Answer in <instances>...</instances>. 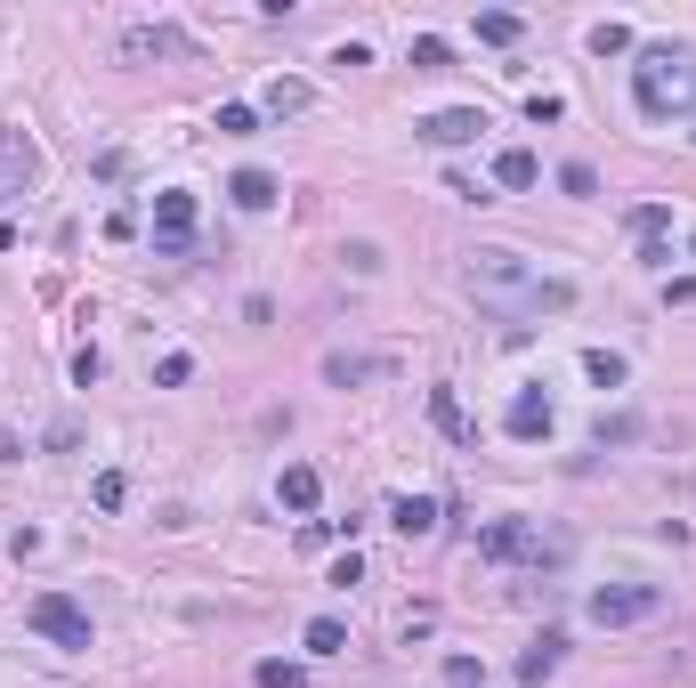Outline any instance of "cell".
<instances>
[{
    "label": "cell",
    "instance_id": "1",
    "mask_svg": "<svg viewBox=\"0 0 696 688\" xmlns=\"http://www.w3.org/2000/svg\"><path fill=\"white\" fill-rule=\"evenodd\" d=\"M462 284H469V300H478L486 317H502V324L576 308V284H567V276H543V267L526 260V252H510V243H478V252L462 260Z\"/></svg>",
    "mask_w": 696,
    "mask_h": 688
},
{
    "label": "cell",
    "instance_id": "2",
    "mask_svg": "<svg viewBox=\"0 0 696 688\" xmlns=\"http://www.w3.org/2000/svg\"><path fill=\"white\" fill-rule=\"evenodd\" d=\"M631 98H640V114L648 122H664V114H688L696 106V49H640V66H631Z\"/></svg>",
    "mask_w": 696,
    "mask_h": 688
},
{
    "label": "cell",
    "instance_id": "3",
    "mask_svg": "<svg viewBox=\"0 0 696 688\" xmlns=\"http://www.w3.org/2000/svg\"><path fill=\"white\" fill-rule=\"evenodd\" d=\"M478 551L502 559V567H559L576 543H567L559 527H543V518H495V527L478 535Z\"/></svg>",
    "mask_w": 696,
    "mask_h": 688
},
{
    "label": "cell",
    "instance_id": "4",
    "mask_svg": "<svg viewBox=\"0 0 696 688\" xmlns=\"http://www.w3.org/2000/svg\"><path fill=\"white\" fill-rule=\"evenodd\" d=\"M657 608H664L657 583H600V592H591V623H607V632H616V623H648Z\"/></svg>",
    "mask_w": 696,
    "mask_h": 688
},
{
    "label": "cell",
    "instance_id": "5",
    "mask_svg": "<svg viewBox=\"0 0 696 688\" xmlns=\"http://www.w3.org/2000/svg\"><path fill=\"white\" fill-rule=\"evenodd\" d=\"M25 623H33L40 640H57V649H90V616H81L66 592H40L33 608H25Z\"/></svg>",
    "mask_w": 696,
    "mask_h": 688
},
{
    "label": "cell",
    "instance_id": "6",
    "mask_svg": "<svg viewBox=\"0 0 696 688\" xmlns=\"http://www.w3.org/2000/svg\"><path fill=\"white\" fill-rule=\"evenodd\" d=\"M187 243H195V195H187V186H162V195H154V252L178 260Z\"/></svg>",
    "mask_w": 696,
    "mask_h": 688
},
{
    "label": "cell",
    "instance_id": "7",
    "mask_svg": "<svg viewBox=\"0 0 696 688\" xmlns=\"http://www.w3.org/2000/svg\"><path fill=\"white\" fill-rule=\"evenodd\" d=\"M478 130H486V114H478V106H445V114H421V122H414V138H421V146H438V154H454V146H478Z\"/></svg>",
    "mask_w": 696,
    "mask_h": 688
},
{
    "label": "cell",
    "instance_id": "8",
    "mask_svg": "<svg viewBox=\"0 0 696 688\" xmlns=\"http://www.w3.org/2000/svg\"><path fill=\"white\" fill-rule=\"evenodd\" d=\"M33 179H40V146L25 130H0V203H16Z\"/></svg>",
    "mask_w": 696,
    "mask_h": 688
},
{
    "label": "cell",
    "instance_id": "9",
    "mask_svg": "<svg viewBox=\"0 0 696 688\" xmlns=\"http://www.w3.org/2000/svg\"><path fill=\"white\" fill-rule=\"evenodd\" d=\"M121 57H138V66H147V57H195V41L178 25H130L121 33Z\"/></svg>",
    "mask_w": 696,
    "mask_h": 688
},
{
    "label": "cell",
    "instance_id": "10",
    "mask_svg": "<svg viewBox=\"0 0 696 688\" xmlns=\"http://www.w3.org/2000/svg\"><path fill=\"white\" fill-rule=\"evenodd\" d=\"M381 372H388V357H357V348H333V357H324V381H333V389L381 381Z\"/></svg>",
    "mask_w": 696,
    "mask_h": 688
},
{
    "label": "cell",
    "instance_id": "11",
    "mask_svg": "<svg viewBox=\"0 0 696 688\" xmlns=\"http://www.w3.org/2000/svg\"><path fill=\"white\" fill-rule=\"evenodd\" d=\"M388 527H397L405 543H414V535H438V503H429V494H397V503H388Z\"/></svg>",
    "mask_w": 696,
    "mask_h": 688
},
{
    "label": "cell",
    "instance_id": "12",
    "mask_svg": "<svg viewBox=\"0 0 696 688\" xmlns=\"http://www.w3.org/2000/svg\"><path fill=\"white\" fill-rule=\"evenodd\" d=\"M559 656H567V640H559V632L526 640V656H519V680H526V688H543L550 673H559Z\"/></svg>",
    "mask_w": 696,
    "mask_h": 688
},
{
    "label": "cell",
    "instance_id": "13",
    "mask_svg": "<svg viewBox=\"0 0 696 688\" xmlns=\"http://www.w3.org/2000/svg\"><path fill=\"white\" fill-rule=\"evenodd\" d=\"M535 179H543V162L526 154V146H502V154H495V186H510V195H526Z\"/></svg>",
    "mask_w": 696,
    "mask_h": 688
},
{
    "label": "cell",
    "instance_id": "14",
    "mask_svg": "<svg viewBox=\"0 0 696 688\" xmlns=\"http://www.w3.org/2000/svg\"><path fill=\"white\" fill-rule=\"evenodd\" d=\"M228 195H235V211H268L283 186H276L268 171H235V179H228Z\"/></svg>",
    "mask_w": 696,
    "mask_h": 688
},
{
    "label": "cell",
    "instance_id": "15",
    "mask_svg": "<svg viewBox=\"0 0 696 688\" xmlns=\"http://www.w3.org/2000/svg\"><path fill=\"white\" fill-rule=\"evenodd\" d=\"M429 422H438L445 437H454V446H469V437H478V429H469V413H462V398H454V389H429Z\"/></svg>",
    "mask_w": 696,
    "mask_h": 688
},
{
    "label": "cell",
    "instance_id": "16",
    "mask_svg": "<svg viewBox=\"0 0 696 688\" xmlns=\"http://www.w3.org/2000/svg\"><path fill=\"white\" fill-rule=\"evenodd\" d=\"M276 494H283V511H316V494H324V478L309 470V462H292L276 478Z\"/></svg>",
    "mask_w": 696,
    "mask_h": 688
},
{
    "label": "cell",
    "instance_id": "17",
    "mask_svg": "<svg viewBox=\"0 0 696 688\" xmlns=\"http://www.w3.org/2000/svg\"><path fill=\"white\" fill-rule=\"evenodd\" d=\"M502 429H510V437H550V398H535V389H526V398L510 405Z\"/></svg>",
    "mask_w": 696,
    "mask_h": 688
},
{
    "label": "cell",
    "instance_id": "18",
    "mask_svg": "<svg viewBox=\"0 0 696 688\" xmlns=\"http://www.w3.org/2000/svg\"><path fill=\"white\" fill-rule=\"evenodd\" d=\"M309 106H316V90H309V81H283V73L268 81V114H276V122H283V114H309Z\"/></svg>",
    "mask_w": 696,
    "mask_h": 688
},
{
    "label": "cell",
    "instance_id": "19",
    "mask_svg": "<svg viewBox=\"0 0 696 688\" xmlns=\"http://www.w3.org/2000/svg\"><path fill=\"white\" fill-rule=\"evenodd\" d=\"M640 437V413H600L591 422V446H631Z\"/></svg>",
    "mask_w": 696,
    "mask_h": 688
},
{
    "label": "cell",
    "instance_id": "20",
    "mask_svg": "<svg viewBox=\"0 0 696 688\" xmlns=\"http://www.w3.org/2000/svg\"><path fill=\"white\" fill-rule=\"evenodd\" d=\"M340 649H348V623L340 616H316L309 623V656H340Z\"/></svg>",
    "mask_w": 696,
    "mask_h": 688
},
{
    "label": "cell",
    "instance_id": "21",
    "mask_svg": "<svg viewBox=\"0 0 696 688\" xmlns=\"http://www.w3.org/2000/svg\"><path fill=\"white\" fill-rule=\"evenodd\" d=\"M519 33H526V25H519L510 9H486V16H478V41H495V49H510Z\"/></svg>",
    "mask_w": 696,
    "mask_h": 688
},
{
    "label": "cell",
    "instance_id": "22",
    "mask_svg": "<svg viewBox=\"0 0 696 688\" xmlns=\"http://www.w3.org/2000/svg\"><path fill=\"white\" fill-rule=\"evenodd\" d=\"M583 372H591L600 389H616V381H624V357H616V348H591V357H583Z\"/></svg>",
    "mask_w": 696,
    "mask_h": 688
},
{
    "label": "cell",
    "instance_id": "23",
    "mask_svg": "<svg viewBox=\"0 0 696 688\" xmlns=\"http://www.w3.org/2000/svg\"><path fill=\"white\" fill-rule=\"evenodd\" d=\"M414 66H421V73H445V66H454V49H445L438 33H421V41H414Z\"/></svg>",
    "mask_w": 696,
    "mask_h": 688
},
{
    "label": "cell",
    "instance_id": "24",
    "mask_svg": "<svg viewBox=\"0 0 696 688\" xmlns=\"http://www.w3.org/2000/svg\"><path fill=\"white\" fill-rule=\"evenodd\" d=\"M591 49H600V57H624V49H631V25H616V16H607V25H591Z\"/></svg>",
    "mask_w": 696,
    "mask_h": 688
},
{
    "label": "cell",
    "instance_id": "25",
    "mask_svg": "<svg viewBox=\"0 0 696 688\" xmlns=\"http://www.w3.org/2000/svg\"><path fill=\"white\" fill-rule=\"evenodd\" d=\"M252 130H259L252 106H219V138H252Z\"/></svg>",
    "mask_w": 696,
    "mask_h": 688
},
{
    "label": "cell",
    "instance_id": "26",
    "mask_svg": "<svg viewBox=\"0 0 696 688\" xmlns=\"http://www.w3.org/2000/svg\"><path fill=\"white\" fill-rule=\"evenodd\" d=\"M300 680H309V673H300V664H283V656L259 664V688H300Z\"/></svg>",
    "mask_w": 696,
    "mask_h": 688
},
{
    "label": "cell",
    "instance_id": "27",
    "mask_svg": "<svg viewBox=\"0 0 696 688\" xmlns=\"http://www.w3.org/2000/svg\"><path fill=\"white\" fill-rule=\"evenodd\" d=\"M445 688H486V673H478V656H445Z\"/></svg>",
    "mask_w": 696,
    "mask_h": 688
},
{
    "label": "cell",
    "instance_id": "28",
    "mask_svg": "<svg viewBox=\"0 0 696 688\" xmlns=\"http://www.w3.org/2000/svg\"><path fill=\"white\" fill-rule=\"evenodd\" d=\"M664 227H672L664 203H640V211H631V236H664Z\"/></svg>",
    "mask_w": 696,
    "mask_h": 688
},
{
    "label": "cell",
    "instance_id": "29",
    "mask_svg": "<svg viewBox=\"0 0 696 688\" xmlns=\"http://www.w3.org/2000/svg\"><path fill=\"white\" fill-rule=\"evenodd\" d=\"M559 186H567V195H600V179H591V162H567V171H559Z\"/></svg>",
    "mask_w": 696,
    "mask_h": 688
},
{
    "label": "cell",
    "instance_id": "30",
    "mask_svg": "<svg viewBox=\"0 0 696 688\" xmlns=\"http://www.w3.org/2000/svg\"><path fill=\"white\" fill-rule=\"evenodd\" d=\"M121 494H130V478H121V470L97 478V511H121Z\"/></svg>",
    "mask_w": 696,
    "mask_h": 688
},
{
    "label": "cell",
    "instance_id": "31",
    "mask_svg": "<svg viewBox=\"0 0 696 688\" xmlns=\"http://www.w3.org/2000/svg\"><path fill=\"white\" fill-rule=\"evenodd\" d=\"M187 372H195V357H162V365H154V381H162V389H178Z\"/></svg>",
    "mask_w": 696,
    "mask_h": 688
},
{
    "label": "cell",
    "instance_id": "32",
    "mask_svg": "<svg viewBox=\"0 0 696 688\" xmlns=\"http://www.w3.org/2000/svg\"><path fill=\"white\" fill-rule=\"evenodd\" d=\"M664 300H672V308H696V276H681V284H664Z\"/></svg>",
    "mask_w": 696,
    "mask_h": 688
},
{
    "label": "cell",
    "instance_id": "33",
    "mask_svg": "<svg viewBox=\"0 0 696 688\" xmlns=\"http://www.w3.org/2000/svg\"><path fill=\"white\" fill-rule=\"evenodd\" d=\"M688 260H696V236H688Z\"/></svg>",
    "mask_w": 696,
    "mask_h": 688
}]
</instances>
